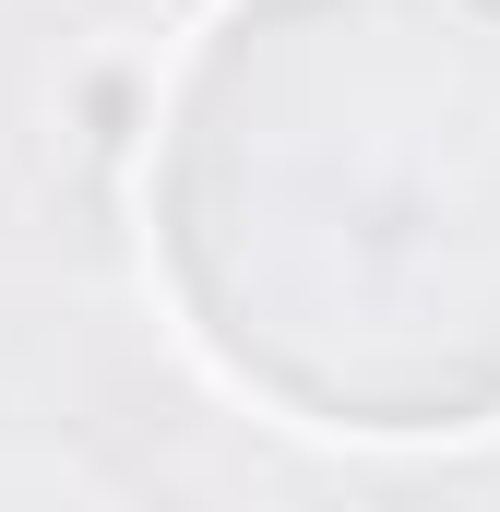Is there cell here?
<instances>
[{
	"instance_id": "1",
	"label": "cell",
	"mask_w": 500,
	"mask_h": 512,
	"mask_svg": "<svg viewBox=\"0 0 500 512\" xmlns=\"http://www.w3.org/2000/svg\"><path fill=\"white\" fill-rule=\"evenodd\" d=\"M131 120H143V60L131 48H84L72 60V131L96 155H131Z\"/></svg>"
}]
</instances>
